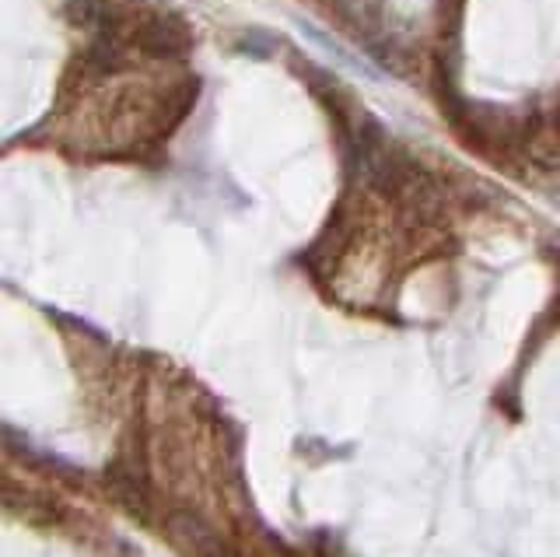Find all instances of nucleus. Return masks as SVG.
<instances>
[{
  "mask_svg": "<svg viewBox=\"0 0 560 557\" xmlns=\"http://www.w3.org/2000/svg\"><path fill=\"white\" fill-rule=\"evenodd\" d=\"M168 539L179 547L186 557H228V547L221 533L210 526V522L197 512H168L165 519Z\"/></svg>",
  "mask_w": 560,
  "mask_h": 557,
  "instance_id": "1",
  "label": "nucleus"
}]
</instances>
